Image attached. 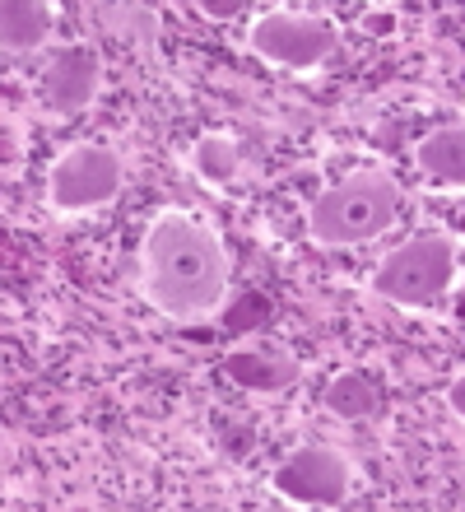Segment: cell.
I'll return each mask as SVG.
<instances>
[{
  "instance_id": "cell-1",
  "label": "cell",
  "mask_w": 465,
  "mask_h": 512,
  "mask_svg": "<svg viewBox=\"0 0 465 512\" xmlns=\"http://www.w3.org/2000/svg\"><path fill=\"white\" fill-rule=\"evenodd\" d=\"M233 289V256L205 215L186 205L154 210L135 247V294L163 322L205 326L214 322Z\"/></svg>"
},
{
  "instance_id": "cell-2",
  "label": "cell",
  "mask_w": 465,
  "mask_h": 512,
  "mask_svg": "<svg viewBox=\"0 0 465 512\" xmlns=\"http://www.w3.org/2000/svg\"><path fill=\"white\" fill-rule=\"evenodd\" d=\"M400 182L386 168H359L321 187L307 205V243L317 252H345V247L377 243L400 219Z\"/></svg>"
},
{
  "instance_id": "cell-3",
  "label": "cell",
  "mask_w": 465,
  "mask_h": 512,
  "mask_svg": "<svg viewBox=\"0 0 465 512\" xmlns=\"http://www.w3.org/2000/svg\"><path fill=\"white\" fill-rule=\"evenodd\" d=\"M456 275H461V238L456 233H414L372 266L368 294H377L391 308L424 312L452 294Z\"/></svg>"
},
{
  "instance_id": "cell-4",
  "label": "cell",
  "mask_w": 465,
  "mask_h": 512,
  "mask_svg": "<svg viewBox=\"0 0 465 512\" xmlns=\"http://www.w3.org/2000/svg\"><path fill=\"white\" fill-rule=\"evenodd\" d=\"M121 187H126V163L121 149H112L107 140H75L56 154V163L47 168V191L42 205L56 219H80L98 215L107 205H117Z\"/></svg>"
},
{
  "instance_id": "cell-5",
  "label": "cell",
  "mask_w": 465,
  "mask_h": 512,
  "mask_svg": "<svg viewBox=\"0 0 465 512\" xmlns=\"http://www.w3.org/2000/svg\"><path fill=\"white\" fill-rule=\"evenodd\" d=\"M335 47H340V28L317 10L275 5V10L252 14V24H247V52L275 70H289V75L321 70L335 56Z\"/></svg>"
},
{
  "instance_id": "cell-6",
  "label": "cell",
  "mask_w": 465,
  "mask_h": 512,
  "mask_svg": "<svg viewBox=\"0 0 465 512\" xmlns=\"http://www.w3.org/2000/svg\"><path fill=\"white\" fill-rule=\"evenodd\" d=\"M270 485L293 508H340L354 494V466L340 447L303 443L275 466Z\"/></svg>"
},
{
  "instance_id": "cell-7",
  "label": "cell",
  "mask_w": 465,
  "mask_h": 512,
  "mask_svg": "<svg viewBox=\"0 0 465 512\" xmlns=\"http://www.w3.org/2000/svg\"><path fill=\"white\" fill-rule=\"evenodd\" d=\"M103 52L93 42H75L56 56L47 75L38 80V103L52 122H75L98 103L103 94Z\"/></svg>"
},
{
  "instance_id": "cell-8",
  "label": "cell",
  "mask_w": 465,
  "mask_h": 512,
  "mask_svg": "<svg viewBox=\"0 0 465 512\" xmlns=\"http://www.w3.org/2000/svg\"><path fill=\"white\" fill-rule=\"evenodd\" d=\"M61 10L47 0H5L0 10V47L5 56H33L47 47V38L56 33Z\"/></svg>"
},
{
  "instance_id": "cell-9",
  "label": "cell",
  "mask_w": 465,
  "mask_h": 512,
  "mask_svg": "<svg viewBox=\"0 0 465 512\" xmlns=\"http://www.w3.org/2000/svg\"><path fill=\"white\" fill-rule=\"evenodd\" d=\"M298 359L279 350H233L224 359V378L242 391H261V396H275V391H289L298 382Z\"/></svg>"
},
{
  "instance_id": "cell-10",
  "label": "cell",
  "mask_w": 465,
  "mask_h": 512,
  "mask_svg": "<svg viewBox=\"0 0 465 512\" xmlns=\"http://www.w3.org/2000/svg\"><path fill=\"white\" fill-rule=\"evenodd\" d=\"M414 163H419V173H428L433 182L461 191V182H465V126L461 122L433 126V131L414 145Z\"/></svg>"
},
{
  "instance_id": "cell-11",
  "label": "cell",
  "mask_w": 465,
  "mask_h": 512,
  "mask_svg": "<svg viewBox=\"0 0 465 512\" xmlns=\"http://www.w3.org/2000/svg\"><path fill=\"white\" fill-rule=\"evenodd\" d=\"M321 405H326V415L340 419V424H359V419L377 415V405H382V382L363 373V368H349V373H335L321 391Z\"/></svg>"
},
{
  "instance_id": "cell-12",
  "label": "cell",
  "mask_w": 465,
  "mask_h": 512,
  "mask_svg": "<svg viewBox=\"0 0 465 512\" xmlns=\"http://www.w3.org/2000/svg\"><path fill=\"white\" fill-rule=\"evenodd\" d=\"M238 163H242V149H238V140L224 131L200 135L196 149H191V168H196L205 182H214V187H224L228 177L238 173Z\"/></svg>"
},
{
  "instance_id": "cell-13",
  "label": "cell",
  "mask_w": 465,
  "mask_h": 512,
  "mask_svg": "<svg viewBox=\"0 0 465 512\" xmlns=\"http://www.w3.org/2000/svg\"><path fill=\"white\" fill-rule=\"evenodd\" d=\"M363 33L368 38H391L396 33V10H368L363 14Z\"/></svg>"
},
{
  "instance_id": "cell-14",
  "label": "cell",
  "mask_w": 465,
  "mask_h": 512,
  "mask_svg": "<svg viewBox=\"0 0 465 512\" xmlns=\"http://www.w3.org/2000/svg\"><path fill=\"white\" fill-rule=\"evenodd\" d=\"M452 405H456V415L465 410V382L461 378H456V387H452Z\"/></svg>"
}]
</instances>
